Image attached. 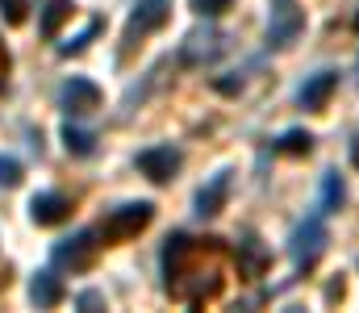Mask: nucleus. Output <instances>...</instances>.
I'll return each mask as SVG.
<instances>
[{
	"label": "nucleus",
	"mask_w": 359,
	"mask_h": 313,
	"mask_svg": "<svg viewBox=\"0 0 359 313\" xmlns=\"http://www.w3.org/2000/svg\"><path fill=\"white\" fill-rule=\"evenodd\" d=\"M59 104L72 113V117H80V113H92V109H100V88L84 80V76H72L67 84H63V92H59Z\"/></svg>",
	"instance_id": "7"
},
{
	"label": "nucleus",
	"mask_w": 359,
	"mask_h": 313,
	"mask_svg": "<svg viewBox=\"0 0 359 313\" xmlns=\"http://www.w3.org/2000/svg\"><path fill=\"white\" fill-rule=\"evenodd\" d=\"M271 263V255L264 251V242L255 238V234H247L243 242H238V272L243 276H264Z\"/></svg>",
	"instance_id": "11"
},
{
	"label": "nucleus",
	"mask_w": 359,
	"mask_h": 313,
	"mask_svg": "<svg viewBox=\"0 0 359 313\" xmlns=\"http://www.w3.org/2000/svg\"><path fill=\"white\" fill-rule=\"evenodd\" d=\"M168 17H172V0H138V8L130 13V25H126V42L155 34Z\"/></svg>",
	"instance_id": "5"
},
{
	"label": "nucleus",
	"mask_w": 359,
	"mask_h": 313,
	"mask_svg": "<svg viewBox=\"0 0 359 313\" xmlns=\"http://www.w3.org/2000/svg\"><path fill=\"white\" fill-rule=\"evenodd\" d=\"M29 217H34V225H59L72 217V201L63 193H38L29 201Z\"/></svg>",
	"instance_id": "8"
},
{
	"label": "nucleus",
	"mask_w": 359,
	"mask_h": 313,
	"mask_svg": "<svg viewBox=\"0 0 359 313\" xmlns=\"http://www.w3.org/2000/svg\"><path fill=\"white\" fill-rule=\"evenodd\" d=\"M21 184V163L13 155H0V188H17Z\"/></svg>",
	"instance_id": "18"
},
{
	"label": "nucleus",
	"mask_w": 359,
	"mask_h": 313,
	"mask_svg": "<svg viewBox=\"0 0 359 313\" xmlns=\"http://www.w3.org/2000/svg\"><path fill=\"white\" fill-rule=\"evenodd\" d=\"M63 146H67V155H92V146H96V138H92L88 130H80V125H63Z\"/></svg>",
	"instance_id": "16"
},
{
	"label": "nucleus",
	"mask_w": 359,
	"mask_h": 313,
	"mask_svg": "<svg viewBox=\"0 0 359 313\" xmlns=\"http://www.w3.org/2000/svg\"><path fill=\"white\" fill-rule=\"evenodd\" d=\"M72 17V0H50L46 8H42V34L46 38H55L59 34V25Z\"/></svg>",
	"instance_id": "14"
},
{
	"label": "nucleus",
	"mask_w": 359,
	"mask_h": 313,
	"mask_svg": "<svg viewBox=\"0 0 359 313\" xmlns=\"http://www.w3.org/2000/svg\"><path fill=\"white\" fill-rule=\"evenodd\" d=\"M226 193H230V172H217V176H213V184H209V188H201V197H196V213H201V217L222 213Z\"/></svg>",
	"instance_id": "13"
},
{
	"label": "nucleus",
	"mask_w": 359,
	"mask_h": 313,
	"mask_svg": "<svg viewBox=\"0 0 359 313\" xmlns=\"http://www.w3.org/2000/svg\"><path fill=\"white\" fill-rule=\"evenodd\" d=\"M29 297H34V305H38V309H50V305H59V301H63V280H59L55 272H38V276H34V284H29Z\"/></svg>",
	"instance_id": "12"
},
{
	"label": "nucleus",
	"mask_w": 359,
	"mask_h": 313,
	"mask_svg": "<svg viewBox=\"0 0 359 313\" xmlns=\"http://www.w3.org/2000/svg\"><path fill=\"white\" fill-rule=\"evenodd\" d=\"M80 305H84V309H92V305H100V297H96V293H84V297H80Z\"/></svg>",
	"instance_id": "22"
},
{
	"label": "nucleus",
	"mask_w": 359,
	"mask_h": 313,
	"mask_svg": "<svg viewBox=\"0 0 359 313\" xmlns=\"http://www.w3.org/2000/svg\"><path fill=\"white\" fill-rule=\"evenodd\" d=\"M0 17L8 25H21L25 21V0H0Z\"/></svg>",
	"instance_id": "20"
},
{
	"label": "nucleus",
	"mask_w": 359,
	"mask_h": 313,
	"mask_svg": "<svg viewBox=\"0 0 359 313\" xmlns=\"http://www.w3.org/2000/svg\"><path fill=\"white\" fill-rule=\"evenodd\" d=\"M151 217H155V205H151V201H130V205L113 209V213L100 221V238H104V242H126V238L142 234V230L151 225Z\"/></svg>",
	"instance_id": "2"
},
{
	"label": "nucleus",
	"mask_w": 359,
	"mask_h": 313,
	"mask_svg": "<svg viewBox=\"0 0 359 313\" xmlns=\"http://www.w3.org/2000/svg\"><path fill=\"white\" fill-rule=\"evenodd\" d=\"M96 29H100V21H92V25L84 29V34H80V38H72V42H63V46H59V55H80V50H84V46L92 42V34H96Z\"/></svg>",
	"instance_id": "19"
},
{
	"label": "nucleus",
	"mask_w": 359,
	"mask_h": 313,
	"mask_svg": "<svg viewBox=\"0 0 359 313\" xmlns=\"http://www.w3.org/2000/svg\"><path fill=\"white\" fill-rule=\"evenodd\" d=\"M201 251H205V238L196 242V238H188V234L168 238V246H163L168 293L180 297V301H188V305H201V301H209V297L222 293V259H213L209 267H201V263H196Z\"/></svg>",
	"instance_id": "1"
},
{
	"label": "nucleus",
	"mask_w": 359,
	"mask_h": 313,
	"mask_svg": "<svg viewBox=\"0 0 359 313\" xmlns=\"http://www.w3.org/2000/svg\"><path fill=\"white\" fill-rule=\"evenodd\" d=\"M355 29H359V17H355Z\"/></svg>",
	"instance_id": "23"
},
{
	"label": "nucleus",
	"mask_w": 359,
	"mask_h": 313,
	"mask_svg": "<svg viewBox=\"0 0 359 313\" xmlns=\"http://www.w3.org/2000/svg\"><path fill=\"white\" fill-rule=\"evenodd\" d=\"M339 88V76L334 71H318L305 88H301V109H309V113H318V109H326V101H330V92Z\"/></svg>",
	"instance_id": "10"
},
{
	"label": "nucleus",
	"mask_w": 359,
	"mask_h": 313,
	"mask_svg": "<svg viewBox=\"0 0 359 313\" xmlns=\"http://www.w3.org/2000/svg\"><path fill=\"white\" fill-rule=\"evenodd\" d=\"M230 4H234V0H192V8H196L201 17H222Z\"/></svg>",
	"instance_id": "21"
},
{
	"label": "nucleus",
	"mask_w": 359,
	"mask_h": 313,
	"mask_svg": "<svg viewBox=\"0 0 359 313\" xmlns=\"http://www.w3.org/2000/svg\"><path fill=\"white\" fill-rule=\"evenodd\" d=\"M301 25H305V17H301L288 0H280V4H276V21H271V29H268V42L271 46H288V42L301 34Z\"/></svg>",
	"instance_id": "9"
},
{
	"label": "nucleus",
	"mask_w": 359,
	"mask_h": 313,
	"mask_svg": "<svg viewBox=\"0 0 359 313\" xmlns=\"http://www.w3.org/2000/svg\"><path fill=\"white\" fill-rule=\"evenodd\" d=\"M138 172L147 180H155V184H168L180 172V151L176 146H151V151H142L138 155Z\"/></svg>",
	"instance_id": "6"
},
{
	"label": "nucleus",
	"mask_w": 359,
	"mask_h": 313,
	"mask_svg": "<svg viewBox=\"0 0 359 313\" xmlns=\"http://www.w3.org/2000/svg\"><path fill=\"white\" fill-rule=\"evenodd\" d=\"M322 246H326V221H322V213H313L292 234V259H297V267H313L318 255H322Z\"/></svg>",
	"instance_id": "4"
},
{
	"label": "nucleus",
	"mask_w": 359,
	"mask_h": 313,
	"mask_svg": "<svg viewBox=\"0 0 359 313\" xmlns=\"http://www.w3.org/2000/svg\"><path fill=\"white\" fill-rule=\"evenodd\" d=\"M96 238H100V230H80V234L63 238V242L50 251L55 267H72V272H84V267H92V259H96V246H100Z\"/></svg>",
	"instance_id": "3"
},
{
	"label": "nucleus",
	"mask_w": 359,
	"mask_h": 313,
	"mask_svg": "<svg viewBox=\"0 0 359 313\" xmlns=\"http://www.w3.org/2000/svg\"><path fill=\"white\" fill-rule=\"evenodd\" d=\"M343 197H347L343 176H339V172H326V184H322V213H334V209L343 205Z\"/></svg>",
	"instance_id": "15"
},
{
	"label": "nucleus",
	"mask_w": 359,
	"mask_h": 313,
	"mask_svg": "<svg viewBox=\"0 0 359 313\" xmlns=\"http://www.w3.org/2000/svg\"><path fill=\"white\" fill-rule=\"evenodd\" d=\"M276 151H284V155H309V151H313V134H305V130H288V134H280Z\"/></svg>",
	"instance_id": "17"
}]
</instances>
